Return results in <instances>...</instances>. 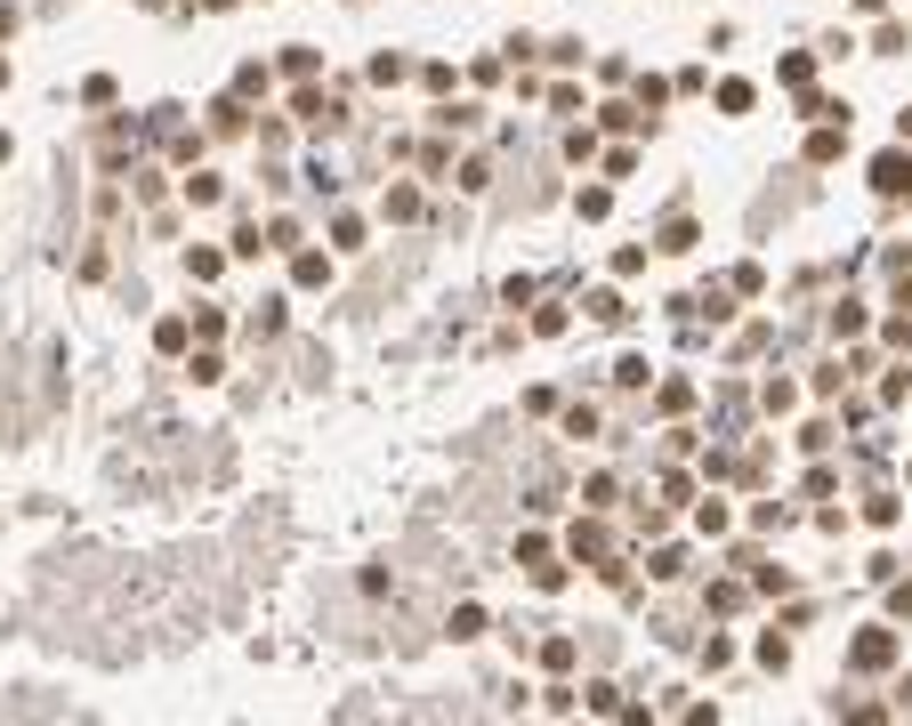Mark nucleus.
<instances>
[{
	"instance_id": "obj_1",
	"label": "nucleus",
	"mask_w": 912,
	"mask_h": 726,
	"mask_svg": "<svg viewBox=\"0 0 912 726\" xmlns=\"http://www.w3.org/2000/svg\"><path fill=\"white\" fill-rule=\"evenodd\" d=\"M566 549H573V557H590V566H614V533L597 525V516H582V525L566 533Z\"/></svg>"
},
{
	"instance_id": "obj_2",
	"label": "nucleus",
	"mask_w": 912,
	"mask_h": 726,
	"mask_svg": "<svg viewBox=\"0 0 912 726\" xmlns=\"http://www.w3.org/2000/svg\"><path fill=\"white\" fill-rule=\"evenodd\" d=\"M848 662H856V670H888V662H897V630H864L856 646H848Z\"/></svg>"
},
{
	"instance_id": "obj_3",
	"label": "nucleus",
	"mask_w": 912,
	"mask_h": 726,
	"mask_svg": "<svg viewBox=\"0 0 912 726\" xmlns=\"http://www.w3.org/2000/svg\"><path fill=\"white\" fill-rule=\"evenodd\" d=\"M873 194H912V154H873Z\"/></svg>"
},
{
	"instance_id": "obj_4",
	"label": "nucleus",
	"mask_w": 912,
	"mask_h": 726,
	"mask_svg": "<svg viewBox=\"0 0 912 726\" xmlns=\"http://www.w3.org/2000/svg\"><path fill=\"white\" fill-rule=\"evenodd\" d=\"M292 114H299V121H316V130H331V121H340V106H331L323 90H299V97H292Z\"/></svg>"
},
{
	"instance_id": "obj_5",
	"label": "nucleus",
	"mask_w": 912,
	"mask_h": 726,
	"mask_svg": "<svg viewBox=\"0 0 912 726\" xmlns=\"http://www.w3.org/2000/svg\"><path fill=\"white\" fill-rule=\"evenodd\" d=\"M292 283L323 290V283H331V259H323V251H292Z\"/></svg>"
},
{
	"instance_id": "obj_6",
	"label": "nucleus",
	"mask_w": 912,
	"mask_h": 726,
	"mask_svg": "<svg viewBox=\"0 0 912 726\" xmlns=\"http://www.w3.org/2000/svg\"><path fill=\"white\" fill-rule=\"evenodd\" d=\"M840 145H848V121H824V130L807 138V162H840Z\"/></svg>"
},
{
	"instance_id": "obj_7",
	"label": "nucleus",
	"mask_w": 912,
	"mask_h": 726,
	"mask_svg": "<svg viewBox=\"0 0 912 726\" xmlns=\"http://www.w3.org/2000/svg\"><path fill=\"white\" fill-rule=\"evenodd\" d=\"M775 73H783V81H792V90L807 97V81H816V57H800V49H792V57H783V66H775Z\"/></svg>"
},
{
	"instance_id": "obj_8",
	"label": "nucleus",
	"mask_w": 912,
	"mask_h": 726,
	"mask_svg": "<svg viewBox=\"0 0 912 726\" xmlns=\"http://www.w3.org/2000/svg\"><path fill=\"white\" fill-rule=\"evenodd\" d=\"M751 97H759L751 81H719V106H727V114H751Z\"/></svg>"
},
{
	"instance_id": "obj_9",
	"label": "nucleus",
	"mask_w": 912,
	"mask_h": 726,
	"mask_svg": "<svg viewBox=\"0 0 912 726\" xmlns=\"http://www.w3.org/2000/svg\"><path fill=\"white\" fill-rule=\"evenodd\" d=\"M186 202H194V211H211V202H218V178L194 170V178H186Z\"/></svg>"
},
{
	"instance_id": "obj_10",
	"label": "nucleus",
	"mask_w": 912,
	"mask_h": 726,
	"mask_svg": "<svg viewBox=\"0 0 912 726\" xmlns=\"http://www.w3.org/2000/svg\"><path fill=\"white\" fill-rule=\"evenodd\" d=\"M759 404H767V412H792V404H800V388H792V380H767V388H759Z\"/></svg>"
},
{
	"instance_id": "obj_11",
	"label": "nucleus",
	"mask_w": 912,
	"mask_h": 726,
	"mask_svg": "<svg viewBox=\"0 0 912 726\" xmlns=\"http://www.w3.org/2000/svg\"><path fill=\"white\" fill-rule=\"evenodd\" d=\"M218 266H226L218 251H186V275H194V283H218Z\"/></svg>"
},
{
	"instance_id": "obj_12",
	"label": "nucleus",
	"mask_w": 912,
	"mask_h": 726,
	"mask_svg": "<svg viewBox=\"0 0 912 726\" xmlns=\"http://www.w3.org/2000/svg\"><path fill=\"white\" fill-rule=\"evenodd\" d=\"M186 331H194V323H178V316H170V323H154V347H162V356H178Z\"/></svg>"
},
{
	"instance_id": "obj_13",
	"label": "nucleus",
	"mask_w": 912,
	"mask_h": 726,
	"mask_svg": "<svg viewBox=\"0 0 912 726\" xmlns=\"http://www.w3.org/2000/svg\"><path fill=\"white\" fill-rule=\"evenodd\" d=\"M647 573H654V581H678V573H687V557H678V549H654Z\"/></svg>"
},
{
	"instance_id": "obj_14",
	"label": "nucleus",
	"mask_w": 912,
	"mask_h": 726,
	"mask_svg": "<svg viewBox=\"0 0 912 726\" xmlns=\"http://www.w3.org/2000/svg\"><path fill=\"white\" fill-rule=\"evenodd\" d=\"M662 251H695V218H671V226H662Z\"/></svg>"
},
{
	"instance_id": "obj_15",
	"label": "nucleus",
	"mask_w": 912,
	"mask_h": 726,
	"mask_svg": "<svg viewBox=\"0 0 912 726\" xmlns=\"http://www.w3.org/2000/svg\"><path fill=\"white\" fill-rule=\"evenodd\" d=\"M331 242H340V251H364V218H331Z\"/></svg>"
},
{
	"instance_id": "obj_16",
	"label": "nucleus",
	"mask_w": 912,
	"mask_h": 726,
	"mask_svg": "<svg viewBox=\"0 0 912 726\" xmlns=\"http://www.w3.org/2000/svg\"><path fill=\"white\" fill-rule=\"evenodd\" d=\"M590 316H597V323H630V307H621L614 290H597V299H590Z\"/></svg>"
},
{
	"instance_id": "obj_17",
	"label": "nucleus",
	"mask_w": 912,
	"mask_h": 726,
	"mask_svg": "<svg viewBox=\"0 0 912 726\" xmlns=\"http://www.w3.org/2000/svg\"><path fill=\"white\" fill-rule=\"evenodd\" d=\"M654 404H662V412H687V404H695V388H687V380H662V396H654Z\"/></svg>"
},
{
	"instance_id": "obj_18",
	"label": "nucleus",
	"mask_w": 912,
	"mask_h": 726,
	"mask_svg": "<svg viewBox=\"0 0 912 726\" xmlns=\"http://www.w3.org/2000/svg\"><path fill=\"white\" fill-rule=\"evenodd\" d=\"M542 670H573V638H549V646H542Z\"/></svg>"
},
{
	"instance_id": "obj_19",
	"label": "nucleus",
	"mask_w": 912,
	"mask_h": 726,
	"mask_svg": "<svg viewBox=\"0 0 912 726\" xmlns=\"http://www.w3.org/2000/svg\"><path fill=\"white\" fill-rule=\"evenodd\" d=\"M9 33H16V9H0V40H9Z\"/></svg>"
},
{
	"instance_id": "obj_20",
	"label": "nucleus",
	"mask_w": 912,
	"mask_h": 726,
	"mask_svg": "<svg viewBox=\"0 0 912 726\" xmlns=\"http://www.w3.org/2000/svg\"><path fill=\"white\" fill-rule=\"evenodd\" d=\"M0 81H9V57H0Z\"/></svg>"
},
{
	"instance_id": "obj_21",
	"label": "nucleus",
	"mask_w": 912,
	"mask_h": 726,
	"mask_svg": "<svg viewBox=\"0 0 912 726\" xmlns=\"http://www.w3.org/2000/svg\"><path fill=\"white\" fill-rule=\"evenodd\" d=\"M0 162H9V138H0Z\"/></svg>"
}]
</instances>
